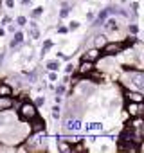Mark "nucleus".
<instances>
[{"label": "nucleus", "instance_id": "1", "mask_svg": "<svg viewBox=\"0 0 144 153\" xmlns=\"http://www.w3.org/2000/svg\"><path fill=\"white\" fill-rule=\"evenodd\" d=\"M18 114H20V117H22V119L31 121L33 117H36V115H38V110H36V105H34V103H22V106H20Z\"/></svg>", "mask_w": 144, "mask_h": 153}, {"label": "nucleus", "instance_id": "2", "mask_svg": "<svg viewBox=\"0 0 144 153\" xmlns=\"http://www.w3.org/2000/svg\"><path fill=\"white\" fill-rule=\"evenodd\" d=\"M124 47H126V43H105V45H103V52H105L106 56H110V54L121 52Z\"/></svg>", "mask_w": 144, "mask_h": 153}, {"label": "nucleus", "instance_id": "3", "mask_svg": "<svg viewBox=\"0 0 144 153\" xmlns=\"http://www.w3.org/2000/svg\"><path fill=\"white\" fill-rule=\"evenodd\" d=\"M124 97H126L128 101H133V103H142V99H144V96L140 94V90H139V92H131V90L128 92V90H126V92H124Z\"/></svg>", "mask_w": 144, "mask_h": 153}, {"label": "nucleus", "instance_id": "4", "mask_svg": "<svg viewBox=\"0 0 144 153\" xmlns=\"http://www.w3.org/2000/svg\"><path fill=\"white\" fill-rule=\"evenodd\" d=\"M131 83L137 87V90H140V88L144 87V74H142V72H135V74L131 76Z\"/></svg>", "mask_w": 144, "mask_h": 153}, {"label": "nucleus", "instance_id": "5", "mask_svg": "<svg viewBox=\"0 0 144 153\" xmlns=\"http://www.w3.org/2000/svg\"><path fill=\"white\" fill-rule=\"evenodd\" d=\"M31 128H33V131H42V130L45 128V121L40 119L38 115L33 117V119H31Z\"/></svg>", "mask_w": 144, "mask_h": 153}, {"label": "nucleus", "instance_id": "6", "mask_svg": "<svg viewBox=\"0 0 144 153\" xmlns=\"http://www.w3.org/2000/svg\"><path fill=\"white\" fill-rule=\"evenodd\" d=\"M11 106H13V99H11V96H0V112L9 110Z\"/></svg>", "mask_w": 144, "mask_h": 153}, {"label": "nucleus", "instance_id": "7", "mask_svg": "<svg viewBox=\"0 0 144 153\" xmlns=\"http://www.w3.org/2000/svg\"><path fill=\"white\" fill-rule=\"evenodd\" d=\"M94 70V61H88V59H85L83 63H81V67H79V74L81 76H87V74H90Z\"/></svg>", "mask_w": 144, "mask_h": 153}, {"label": "nucleus", "instance_id": "8", "mask_svg": "<svg viewBox=\"0 0 144 153\" xmlns=\"http://www.w3.org/2000/svg\"><path fill=\"white\" fill-rule=\"evenodd\" d=\"M83 58H85V59H88V61H96L97 58H101V51H99L97 47H94V49L87 51V54H85Z\"/></svg>", "mask_w": 144, "mask_h": 153}, {"label": "nucleus", "instance_id": "9", "mask_svg": "<svg viewBox=\"0 0 144 153\" xmlns=\"http://www.w3.org/2000/svg\"><path fill=\"white\" fill-rule=\"evenodd\" d=\"M140 108H142V103H133V101H130V105H128V112H130V115H139Z\"/></svg>", "mask_w": 144, "mask_h": 153}, {"label": "nucleus", "instance_id": "10", "mask_svg": "<svg viewBox=\"0 0 144 153\" xmlns=\"http://www.w3.org/2000/svg\"><path fill=\"white\" fill-rule=\"evenodd\" d=\"M22 42H24V34H22L20 31H15V36H13V40H11V43H9V45L15 49V47H18Z\"/></svg>", "mask_w": 144, "mask_h": 153}, {"label": "nucleus", "instance_id": "11", "mask_svg": "<svg viewBox=\"0 0 144 153\" xmlns=\"http://www.w3.org/2000/svg\"><path fill=\"white\" fill-rule=\"evenodd\" d=\"M13 94V88L6 83H0V96H11Z\"/></svg>", "mask_w": 144, "mask_h": 153}, {"label": "nucleus", "instance_id": "12", "mask_svg": "<svg viewBox=\"0 0 144 153\" xmlns=\"http://www.w3.org/2000/svg\"><path fill=\"white\" fill-rule=\"evenodd\" d=\"M67 128L72 130V131H78V130L81 128V123H79L78 119H76V121H68V123H67Z\"/></svg>", "mask_w": 144, "mask_h": 153}, {"label": "nucleus", "instance_id": "13", "mask_svg": "<svg viewBox=\"0 0 144 153\" xmlns=\"http://www.w3.org/2000/svg\"><path fill=\"white\" fill-rule=\"evenodd\" d=\"M105 31H106V33L117 31V22H115V20H108V22L105 24Z\"/></svg>", "mask_w": 144, "mask_h": 153}, {"label": "nucleus", "instance_id": "14", "mask_svg": "<svg viewBox=\"0 0 144 153\" xmlns=\"http://www.w3.org/2000/svg\"><path fill=\"white\" fill-rule=\"evenodd\" d=\"M108 13H110V9H105V11H101L99 13V16H97V20H96V24L94 25H99V24H103L105 20H106V16H108Z\"/></svg>", "mask_w": 144, "mask_h": 153}, {"label": "nucleus", "instance_id": "15", "mask_svg": "<svg viewBox=\"0 0 144 153\" xmlns=\"http://www.w3.org/2000/svg\"><path fill=\"white\" fill-rule=\"evenodd\" d=\"M105 42H106V38L105 36H96V47L99 49V47H103L105 45Z\"/></svg>", "mask_w": 144, "mask_h": 153}, {"label": "nucleus", "instance_id": "16", "mask_svg": "<svg viewBox=\"0 0 144 153\" xmlns=\"http://www.w3.org/2000/svg\"><path fill=\"white\" fill-rule=\"evenodd\" d=\"M31 34H33V38H38L40 36V31H38L36 24H31Z\"/></svg>", "mask_w": 144, "mask_h": 153}, {"label": "nucleus", "instance_id": "17", "mask_svg": "<svg viewBox=\"0 0 144 153\" xmlns=\"http://www.w3.org/2000/svg\"><path fill=\"white\" fill-rule=\"evenodd\" d=\"M42 13H43V7H36V9L33 11V15H31V16H33V18H40V16H42Z\"/></svg>", "mask_w": 144, "mask_h": 153}, {"label": "nucleus", "instance_id": "18", "mask_svg": "<svg viewBox=\"0 0 144 153\" xmlns=\"http://www.w3.org/2000/svg\"><path fill=\"white\" fill-rule=\"evenodd\" d=\"M47 68H49V70H56V68H58V61H49V63H47Z\"/></svg>", "mask_w": 144, "mask_h": 153}, {"label": "nucleus", "instance_id": "19", "mask_svg": "<svg viewBox=\"0 0 144 153\" xmlns=\"http://www.w3.org/2000/svg\"><path fill=\"white\" fill-rule=\"evenodd\" d=\"M70 148H72V146H68V144H65V142H59V149H61V151L67 153V151H70Z\"/></svg>", "mask_w": 144, "mask_h": 153}, {"label": "nucleus", "instance_id": "20", "mask_svg": "<svg viewBox=\"0 0 144 153\" xmlns=\"http://www.w3.org/2000/svg\"><path fill=\"white\" fill-rule=\"evenodd\" d=\"M78 27H79V22H70V25H68L67 29H68V31H76Z\"/></svg>", "mask_w": 144, "mask_h": 153}, {"label": "nucleus", "instance_id": "21", "mask_svg": "<svg viewBox=\"0 0 144 153\" xmlns=\"http://www.w3.org/2000/svg\"><path fill=\"white\" fill-rule=\"evenodd\" d=\"M16 24H18V25H25V24H27V20H25L24 16H18V18H16Z\"/></svg>", "mask_w": 144, "mask_h": 153}, {"label": "nucleus", "instance_id": "22", "mask_svg": "<svg viewBox=\"0 0 144 153\" xmlns=\"http://www.w3.org/2000/svg\"><path fill=\"white\" fill-rule=\"evenodd\" d=\"M50 47H52V42H45V43H43V49H42V54H43L47 49H50Z\"/></svg>", "mask_w": 144, "mask_h": 153}, {"label": "nucleus", "instance_id": "23", "mask_svg": "<svg viewBox=\"0 0 144 153\" xmlns=\"http://www.w3.org/2000/svg\"><path fill=\"white\" fill-rule=\"evenodd\" d=\"M61 94H65V87H63V85H59V87L56 88V96H61Z\"/></svg>", "mask_w": 144, "mask_h": 153}, {"label": "nucleus", "instance_id": "24", "mask_svg": "<svg viewBox=\"0 0 144 153\" xmlns=\"http://www.w3.org/2000/svg\"><path fill=\"white\" fill-rule=\"evenodd\" d=\"M70 151H85V148H83L81 144H78V146H74V148H70Z\"/></svg>", "mask_w": 144, "mask_h": 153}, {"label": "nucleus", "instance_id": "25", "mask_svg": "<svg viewBox=\"0 0 144 153\" xmlns=\"http://www.w3.org/2000/svg\"><path fill=\"white\" fill-rule=\"evenodd\" d=\"M43 103H45V99H43V97H36V101H34V105H36V106H42Z\"/></svg>", "mask_w": 144, "mask_h": 153}, {"label": "nucleus", "instance_id": "26", "mask_svg": "<svg viewBox=\"0 0 144 153\" xmlns=\"http://www.w3.org/2000/svg\"><path fill=\"white\" fill-rule=\"evenodd\" d=\"M6 6H7L9 9H13V7H15V0H6Z\"/></svg>", "mask_w": 144, "mask_h": 153}, {"label": "nucleus", "instance_id": "27", "mask_svg": "<svg viewBox=\"0 0 144 153\" xmlns=\"http://www.w3.org/2000/svg\"><path fill=\"white\" fill-rule=\"evenodd\" d=\"M67 15H68V9H67V7H63V9H61V13H59V16H61V18H65Z\"/></svg>", "mask_w": 144, "mask_h": 153}, {"label": "nucleus", "instance_id": "28", "mask_svg": "<svg viewBox=\"0 0 144 153\" xmlns=\"http://www.w3.org/2000/svg\"><path fill=\"white\" fill-rule=\"evenodd\" d=\"M49 79H50V81H56V79H58V76H56V72H50V74H49Z\"/></svg>", "mask_w": 144, "mask_h": 153}, {"label": "nucleus", "instance_id": "29", "mask_svg": "<svg viewBox=\"0 0 144 153\" xmlns=\"http://www.w3.org/2000/svg\"><path fill=\"white\" fill-rule=\"evenodd\" d=\"M67 31H68V29H67V27H58V33H61V34H65V33H67Z\"/></svg>", "mask_w": 144, "mask_h": 153}, {"label": "nucleus", "instance_id": "30", "mask_svg": "<svg viewBox=\"0 0 144 153\" xmlns=\"http://www.w3.org/2000/svg\"><path fill=\"white\" fill-rule=\"evenodd\" d=\"M137 31H139V27H137V25H131V27H130V33H133V34H135Z\"/></svg>", "mask_w": 144, "mask_h": 153}, {"label": "nucleus", "instance_id": "31", "mask_svg": "<svg viewBox=\"0 0 144 153\" xmlns=\"http://www.w3.org/2000/svg\"><path fill=\"white\" fill-rule=\"evenodd\" d=\"M97 128H103V126L97 124V123H96V124H90V130H97Z\"/></svg>", "mask_w": 144, "mask_h": 153}, {"label": "nucleus", "instance_id": "32", "mask_svg": "<svg viewBox=\"0 0 144 153\" xmlns=\"http://www.w3.org/2000/svg\"><path fill=\"white\" fill-rule=\"evenodd\" d=\"M65 70H67V72H68V74H70V72H72V70H74V67H72V65H70V63H68V65H67V68H65Z\"/></svg>", "mask_w": 144, "mask_h": 153}, {"label": "nucleus", "instance_id": "33", "mask_svg": "<svg viewBox=\"0 0 144 153\" xmlns=\"http://www.w3.org/2000/svg\"><path fill=\"white\" fill-rule=\"evenodd\" d=\"M7 31H9V33H15V31H16V27H15V25H9V27H7Z\"/></svg>", "mask_w": 144, "mask_h": 153}, {"label": "nucleus", "instance_id": "34", "mask_svg": "<svg viewBox=\"0 0 144 153\" xmlns=\"http://www.w3.org/2000/svg\"><path fill=\"white\" fill-rule=\"evenodd\" d=\"M2 61H4V54H0V65H2Z\"/></svg>", "mask_w": 144, "mask_h": 153}, {"label": "nucleus", "instance_id": "35", "mask_svg": "<svg viewBox=\"0 0 144 153\" xmlns=\"http://www.w3.org/2000/svg\"><path fill=\"white\" fill-rule=\"evenodd\" d=\"M29 2H31V0H22V4H24V6H25V4H29Z\"/></svg>", "mask_w": 144, "mask_h": 153}, {"label": "nucleus", "instance_id": "36", "mask_svg": "<svg viewBox=\"0 0 144 153\" xmlns=\"http://www.w3.org/2000/svg\"><path fill=\"white\" fill-rule=\"evenodd\" d=\"M4 34H6V31H4V29H0V36H4Z\"/></svg>", "mask_w": 144, "mask_h": 153}]
</instances>
